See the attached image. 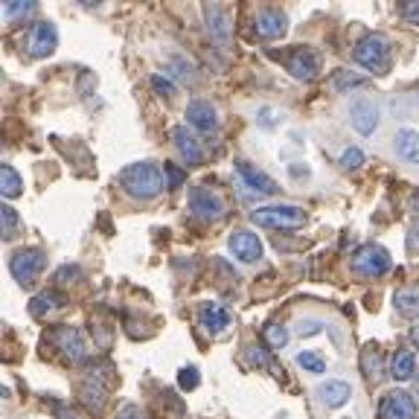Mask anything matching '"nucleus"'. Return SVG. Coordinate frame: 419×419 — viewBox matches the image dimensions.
Instances as JSON below:
<instances>
[{
    "label": "nucleus",
    "instance_id": "1",
    "mask_svg": "<svg viewBox=\"0 0 419 419\" xmlns=\"http://www.w3.org/2000/svg\"><path fill=\"white\" fill-rule=\"evenodd\" d=\"M119 187L126 189L131 199H140V201H152L158 199V195L166 189V181H163V172L149 163V160H143V163H131L119 172Z\"/></svg>",
    "mask_w": 419,
    "mask_h": 419
},
{
    "label": "nucleus",
    "instance_id": "2",
    "mask_svg": "<svg viewBox=\"0 0 419 419\" xmlns=\"http://www.w3.org/2000/svg\"><path fill=\"white\" fill-rule=\"evenodd\" d=\"M251 221L256 228H271V230H294L306 225V210L297 204H268L256 207L251 213Z\"/></svg>",
    "mask_w": 419,
    "mask_h": 419
},
{
    "label": "nucleus",
    "instance_id": "3",
    "mask_svg": "<svg viewBox=\"0 0 419 419\" xmlns=\"http://www.w3.org/2000/svg\"><path fill=\"white\" fill-rule=\"evenodd\" d=\"M355 61L361 67H367L370 73H376V76H384L390 70V41L382 35V33H367L358 44H355Z\"/></svg>",
    "mask_w": 419,
    "mask_h": 419
},
{
    "label": "nucleus",
    "instance_id": "4",
    "mask_svg": "<svg viewBox=\"0 0 419 419\" xmlns=\"http://www.w3.org/2000/svg\"><path fill=\"white\" fill-rule=\"evenodd\" d=\"M44 265H47V254L41 248H20L9 256V274L20 285H35L38 277L44 274Z\"/></svg>",
    "mask_w": 419,
    "mask_h": 419
},
{
    "label": "nucleus",
    "instance_id": "5",
    "mask_svg": "<svg viewBox=\"0 0 419 419\" xmlns=\"http://www.w3.org/2000/svg\"><path fill=\"white\" fill-rule=\"evenodd\" d=\"M390 265H393L390 254L382 248V244H376V242L361 244V248L353 254V259H350V268L355 271L358 277H367V280H373V277H382V274H387V271H390Z\"/></svg>",
    "mask_w": 419,
    "mask_h": 419
},
{
    "label": "nucleus",
    "instance_id": "6",
    "mask_svg": "<svg viewBox=\"0 0 419 419\" xmlns=\"http://www.w3.org/2000/svg\"><path fill=\"white\" fill-rule=\"evenodd\" d=\"M23 47H27V56H33V59L53 56L56 47H59V30L50 20H38V23H33V30H30L27 44Z\"/></svg>",
    "mask_w": 419,
    "mask_h": 419
},
{
    "label": "nucleus",
    "instance_id": "7",
    "mask_svg": "<svg viewBox=\"0 0 419 419\" xmlns=\"http://www.w3.org/2000/svg\"><path fill=\"white\" fill-rule=\"evenodd\" d=\"M285 67L294 79L312 82L320 73V53L312 50V47H291V53L285 56Z\"/></svg>",
    "mask_w": 419,
    "mask_h": 419
},
{
    "label": "nucleus",
    "instance_id": "8",
    "mask_svg": "<svg viewBox=\"0 0 419 419\" xmlns=\"http://www.w3.org/2000/svg\"><path fill=\"white\" fill-rule=\"evenodd\" d=\"M189 213L201 221H218L225 216V201L207 187H192L189 189Z\"/></svg>",
    "mask_w": 419,
    "mask_h": 419
},
{
    "label": "nucleus",
    "instance_id": "9",
    "mask_svg": "<svg viewBox=\"0 0 419 419\" xmlns=\"http://www.w3.org/2000/svg\"><path fill=\"white\" fill-rule=\"evenodd\" d=\"M379 419H416V399L413 393L405 390H390L382 396Z\"/></svg>",
    "mask_w": 419,
    "mask_h": 419
},
{
    "label": "nucleus",
    "instance_id": "10",
    "mask_svg": "<svg viewBox=\"0 0 419 419\" xmlns=\"http://www.w3.org/2000/svg\"><path fill=\"white\" fill-rule=\"evenodd\" d=\"M288 30V18L283 9H274V6H265L254 15V33L262 38V41H274V38H283Z\"/></svg>",
    "mask_w": 419,
    "mask_h": 419
},
{
    "label": "nucleus",
    "instance_id": "11",
    "mask_svg": "<svg viewBox=\"0 0 419 419\" xmlns=\"http://www.w3.org/2000/svg\"><path fill=\"white\" fill-rule=\"evenodd\" d=\"M50 343L53 347L67 358V361H85V338L79 329H73V326H56L50 332Z\"/></svg>",
    "mask_w": 419,
    "mask_h": 419
},
{
    "label": "nucleus",
    "instance_id": "12",
    "mask_svg": "<svg viewBox=\"0 0 419 419\" xmlns=\"http://www.w3.org/2000/svg\"><path fill=\"white\" fill-rule=\"evenodd\" d=\"M228 244H230V254L239 262H259L262 259V251H265L259 236H254L251 230H233L230 239H228Z\"/></svg>",
    "mask_w": 419,
    "mask_h": 419
},
{
    "label": "nucleus",
    "instance_id": "13",
    "mask_svg": "<svg viewBox=\"0 0 419 419\" xmlns=\"http://www.w3.org/2000/svg\"><path fill=\"white\" fill-rule=\"evenodd\" d=\"M236 172H239V178L244 181V187L254 189V192H262V195H277V192H280L277 181L268 178L262 169H256V166L248 163V160H236Z\"/></svg>",
    "mask_w": 419,
    "mask_h": 419
},
{
    "label": "nucleus",
    "instance_id": "14",
    "mask_svg": "<svg viewBox=\"0 0 419 419\" xmlns=\"http://www.w3.org/2000/svg\"><path fill=\"white\" fill-rule=\"evenodd\" d=\"M350 122L358 134H373L379 126V105L373 100H355L350 108Z\"/></svg>",
    "mask_w": 419,
    "mask_h": 419
},
{
    "label": "nucleus",
    "instance_id": "15",
    "mask_svg": "<svg viewBox=\"0 0 419 419\" xmlns=\"http://www.w3.org/2000/svg\"><path fill=\"white\" fill-rule=\"evenodd\" d=\"M172 140H175V149H178V155H181V160L187 166H201L204 163L201 143L189 134L187 126H175V129H172Z\"/></svg>",
    "mask_w": 419,
    "mask_h": 419
},
{
    "label": "nucleus",
    "instance_id": "16",
    "mask_svg": "<svg viewBox=\"0 0 419 419\" xmlns=\"http://www.w3.org/2000/svg\"><path fill=\"white\" fill-rule=\"evenodd\" d=\"M204 20H207V30H210L213 41L221 44V47H228L230 44V35H233L228 12L221 9L218 4H204Z\"/></svg>",
    "mask_w": 419,
    "mask_h": 419
},
{
    "label": "nucleus",
    "instance_id": "17",
    "mask_svg": "<svg viewBox=\"0 0 419 419\" xmlns=\"http://www.w3.org/2000/svg\"><path fill=\"white\" fill-rule=\"evenodd\" d=\"M105 393H108V387L100 382V376H96V367L90 364L88 379L82 382V390H79V396H82L85 408H88L90 413H100V411H102V405H105Z\"/></svg>",
    "mask_w": 419,
    "mask_h": 419
},
{
    "label": "nucleus",
    "instance_id": "18",
    "mask_svg": "<svg viewBox=\"0 0 419 419\" xmlns=\"http://www.w3.org/2000/svg\"><path fill=\"white\" fill-rule=\"evenodd\" d=\"M187 119H189V126L199 129V131H216L218 129V114H216L213 102H207V100H192L187 105Z\"/></svg>",
    "mask_w": 419,
    "mask_h": 419
},
{
    "label": "nucleus",
    "instance_id": "19",
    "mask_svg": "<svg viewBox=\"0 0 419 419\" xmlns=\"http://www.w3.org/2000/svg\"><path fill=\"white\" fill-rule=\"evenodd\" d=\"M353 396V387L347 382H338V379H329L317 387V399L324 402L326 408H343Z\"/></svg>",
    "mask_w": 419,
    "mask_h": 419
},
{
    "label": "nucleus",
    "instance_id": "20",
    "mask_svg": "<svg viewBox=\"0 0 419 419\" xmlns=\"http://www.w3.org/2000/svg\"><path fill=\"white\" fill-rule=\"evenodd\" d=\"M199 320H201V326L207 332H225L230 326V312L221 303H201Z\"/></svg>",
    "mask_w": 419,
    "mask_h": 419
},
{
    "label": "nucleus",
    "instance_id": "21",
    "mask_svg": "<svg viewBox=\"0 0 419 419\" xmlns=\"http://www.w3.org/2000/svg\"><path fill=\"white\" fill-rule=\"evenodd\" d=\"M416 376V355L411 350H396L390 358V379H396V382H408Z\"/></svg>",
    "mask_w": 419,
    "mask_h": 419
},
{
    "label": "nucleus",
    "instance_id": "22",
    "mask_svg": "<svg viewBox=\"0 0 419 419\" xmlns=\"http://www.w3.org/2000/svg\"><path fill=\"white\" fill-rule=\"evenodd\" d=\"M382 367H384V358H382V347L379 343H364V350H361V373L370 379V382H376L382 379Z\"/></svg>",
    "mask_w": 419,
    "mask_h": 419
},
{
    "label": "nucleus",
    "instance_id": "23",
    "mask_svg": "<svg viewBox=\"0 0 419 419\" xmlns=\"http://www.w3.org/2000/svg\"><path fill=\"white\" fill-rule=\"evenodd\" d=\"M393 146H396V155L411 160V163H419V131L413 129H402L396 134V140H393Z\"/></svg>",
    "mask_w": 419,
    "mask_h": 419
},
{
    "label": "nucleus",
    "instance_id": "24",
    "mask_svg": "<svg viewBox=\"0 0 419 419\" xmlns=\"http://www.w3.org/2000/svg\"><path fill=\"white\" fill-rule=\"evenodd\" d=\"M61 306H64V294L41 291V294H35V297L30 300V314L33 317H44V314H50L53 309H61Z\"/></svg>",
    "mask_w": 419,
    "mask_h": 419
},
{
    "label": "nucleus",
    "instance_id": "25",
    "mask_svg": "<svg viewBox=\"0 0 419 419\" xmlns=\"http://www.w3.org/2000/svg\"><path fill=\"white\" fill-rule=\"evenodd\" d=\"M20 189H23V181H20V175L15 172V166L4 163V166H0V192H4L6 199H18Z\"/></svg>",
    "mask_w": 419,
    "mask_h": 419
},
{
    "label": "nucleus",
    "instance_id": "26",
    "mask_svg": "<svg viewBox=\"0 0 419 419\" xmlns=\"http://www.w3.org/2000/svg\"><path fill=\"white\" fill-rule=\"evenodd\" d=\"M393 303H396V312L402 317H416L419 314V291L416 288H402V291H396Z\"/></svg>",
    "mask_w": 419,
    "mask_h": 419
},
{
    "label": "nucleus",
    "instance_id": "27",
    "mask_svg": "<svg viewBox=\"0 0 419 419\" xmlns=\"http://www.w3.org/2000/svg\"><path fill=\"white\" fill-rule=\"evenodd\" d=\"M18 230H20L18 213H15L9 204H4V207H0V233H4V239H15Z\"/></svg>",
    "mask_w": 419,
    "mask_h": 419
},
{
    "label": "nucleus",
    "instance_id": "28",
    "mask_svg": "<svg viewBox=\"0 0 419 419\" xmlns=\"http://www.w3.org/2000/svg\"><path fill=\"white\" fill-rule=\"evenodd\" d=\"M297 364L306 370V373H314V376L326 373V361H324V355L314 353V350H303V353H297Z\"/></svg>",
    "mask_w": 419,
    "mask_h": 419
},
{
    "label": "nucleus",
    "instance_id": "29",
    "mask_svg": "<svg viewBox=\"0 0 419 419\" xmlns=\"http://www.w3.org/2000/svg\"><path fill=\"white\" fill-rule=\"evenodd\" d=\"M364 82H367V79H364V76H358V73H350V70H338L329 88H332V90H338V93H343V90L358 88V85H364Z\"/></svg>",
    "mask_w": 419,
    "mask_h": 419
},
{
    "label": "nucleus",
    "instance_id": "30",
    "mask_svg": "<svg viewBox=\"0 0 419 419\" xmlns=\"http://www.w3.org/2000/svg\"><path fill=\"white\" fill-rule=\"evenodd\" d=\"M262 335H265V343H268L271 350H283L285 343H288V329L283 324H268Z\"/></svg>",
    "mask_w": 419,
    "mask_h": 419
},
{
    "label": "nucleus",
    "instance_id": "31",
    "mask_svg": "<svg viewBox=\"0 0 419 419\" xmlns=\"http://www.w3.org/2000/svg\"><path fill=\"white\" fill-rule=\"evenodd\" d=\"M33 9H35V4H23V0H9V4L4 6V20H6V23H18L20 18H27Z\"/></svg>",
    "mask_w": 419,
    "mask_h": 419
},
{
    "label": "nucleus",
    "instance_id": "32",
    "mask_svg": "<svg viewBox=\"0 0 419 419\" xmlns=\"http://www.w3.org/2000/svg\"><path fill=\"white\" fill-rule=\"evenodd\" d=\"M82 280V268L79 265H61L59 271H56V283L59 285H73V283H79Z\"/></svg>",
    "mask_w": 419,
    "mask_h": 419
},
{
    "label": "nucleus",
    "instance_id": "33",
    "mask_svg": "<svg viewBox=\"0 0 419 419\" xmlns=\"http://www.w3.org/2000/svg\"><path fill=\"white\" fill-rule=\"evenodd\" d=\"M163 181H166V189H175V187H181L187 181V172L178 169L175 163H166L163 166Z\"/></svg>",
    "mask_w": 419,
    "mask_h": 419
},
{
    "label": "nucleus",
    "instance_id": "34",
    "mask_svg": "<svg viewBox=\"0 0 419 419\" xmlns=\"http://www.w3.org/2000/svg\"><path fill=\"white\" fill-rule=\"evenodd\" d=\"M178 384L181 390H195L201 384V376H199V367H184L181 373H178Z\"/></svg>",
    "mask_w": 419,
    "mask_h": 419
},
{
    "label": "nucleus",
    "instance_id": "35",
    "mask_svg": "<svg viewBox=\"0 0 419 419\" xmlns=\"http://www.w3.org/2000/svg\"><path fill=\"white\" fill-rule=\"evenodd\" d=\"M361 163H364V152H361V149H355V146H350V149L341 155V166L347 169V172H355Z\"/></svg>",
    "mask_w": 419,
    "mask_h": 419
},
{
    "label": "nucleus",
    "instance_id": "36",
    "mask_svg": "<svg viewBox=\"0 0 419 419\" xmlns=\"http://www.w3.org/2000/svg\"><path fill=\"white\" fill-rule=\"evenodd\" d=\"M244 358L254 367H268V353H265V347H256V343H251V347L244 350Z\"/></svg>",
    "mask_w": 419,
    "mask_h": 419
},
{
    "label": "nucleus",
    "instance_id": "37",
    "mask_svg": "<svg viewBox=\"0 0 419 419\" xmlns=\"http://www.w3.org/2000/svg\"><path fill=\"white\" fill-rule=\"evenodd\" d=\"M320 329H324V320H317V317H303L297 320V335H317Z\"/></svg>",
    "mask_w": 419,
    "mask_h": 419
},
{
    "label": "nucleus",
    "instance_id": "38",
    "mask_svg": "<svg viewBox=\"0 0 419 419\" xmlns=\"http://www.w3.org/2000/svg\"><path fill=\"white\" fill-rule=\"evenodd\" d=\"M152 88H155V90H158L160 96H175V90H178V88L172 85L169 79H163L160 73H155V76H152Z\"/></svg>",
    "mask_w": 419,
    "mask_h": 419
},
{
    "label": "nucleus",
    "instance_id": "39",
    "mask_svg": "<svg viewBox=\"0 0 419 419\" xmlns=\"http://www.w3.org/2000/svg\"><path fill=\"white\" fill-rule=\"evenodd\" d=\"M117 419H146V413L137 408V405H122L117 411Z\"/></svg>",
    "mask_w": 419,
    "mask_h": 419
},
{
    "label": "nucleus",
    "instance_id": "40",
    "mask_svg": "<svg viewBox=\"0 0 419 419\" xmlns=\"http://www.w3.org/2000/svg\"><path fill=\"white\" fill-rule=\"evenodd\" d=\"M399 15L405 20H419V4H413V0H408V4L399 6Z\"/></svg>",
    "mask_w": 419,
    "mask_h": 419
},
{
    "label": "nucleus",
    "instance_id": "41",
    "mask_svg": "<svg viewBox=\"0 0 419 419\" xmlns=\"http://www.w3.org/2000/svg\"><path fill=\"white\" fill-rule=\"evenodd\" d=\"M408 251L411 254H419V228H413L411 236H408Z\"/></svg>",
    "mask_w": 419,
    "mask_h": 419
},
{
    "label": "nucleus",
    "instance_id": "42",
    "mask_svg": "<svg viewBox=\"0 0 419 419\" xmlns=\"http://www.w3.org/2000/svg\"><path fill=\"white\" fill-rule=\"evenodd\" d=\"M163 399H166V402H169L172 408H175V413H184V405L178 402V396H175V393H166V396H163Z\"/></svg>",
    "mask_w": 419,
    "mask_h": 419
},
{
    "label": "nucleus",
    "instance_id": "43",
    "mask_svg": "<svg viewBox=\"0 0 419 419\" xmlns=\"http://www.w3.org/2000/svg\"><path fill=\"white\" fill-rule=\"evenodd\" d=\"M411 341H413V347H416V350H419V326H416V329H413V332H411Z\"/></svg>",
    "mask_w": 419,
    "mask_h": 419
},
{
    "label": "nucleus",
    "instance_id": "44",
    "mask_svg": "<svg viewBox=\"0 0 419 419\" xmlns=\"http://www.w3.org/2000/svg\"><path fill=\"white\" fill-rule=\"evenodd\" d=\"M413 399H419V376L413 379Z\"/></svg>",
    "mask_w": 419,
    "mask_h": 419
},
{
    "label": "nucleus",
    "instance_id": "45",
    "mask_svg": "<svg viewBox=\"0 0 419 419\" xmlns=\"http://www.w3.org/2000/svg\"><path fill=\"white\" fill-rule=\"evenodd\" d=\"M413 100H416V105H419V88H416V90H413Z\"/></svg>",
    "mask_w": 419,
    "mask_h": 419
},
{
    "label": "nucleus",
    "instance_id": "46",
    "mask_svg": "<svg viewBox=\"0 0 419 419\" xmlns=\"http://www.w3.org/2000/svg\"><path fill=\"white\" fill-rule=\"evenodd\" d=\"M64 419H73V416H64Z\"/></svg>",
    "mask_w": 419,
    "mask_h": 419
}]
</instances>
